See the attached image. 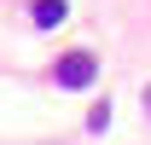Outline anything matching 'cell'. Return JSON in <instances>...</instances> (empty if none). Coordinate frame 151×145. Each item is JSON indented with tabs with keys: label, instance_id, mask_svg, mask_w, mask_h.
<instances>
[{
	"label": "cell",
	"instance_id": "cell-4",
	"mask_svg": "<svg viewBox=\"0 0 151 145\" xmlns=\"http://www.w3.org/2000/svg\"><path fill=\"white\" fill-rule=\"evenodd\" d=\"M145 110H151V87H145Z\"/></svg>",
	"mask_w": 151,
	"mask_h": 145
},
{
	"label": "cell",
	"instance_id": "cell-1",
	"mask_svg": "<svg viewBox=\"0 0 151 145\" xmlns=\"http://www.w3.org/2000/svg\"><path fill=\"white\" fill-rule=\"evenodd\" d=\"M93 75H99V58H93V52H64V58L52 64V81H58V87H70V93L93 87Z\"/></svg>",
	"mask_w": 151,
	"mask_h": 145
},
{
	"label": "cell",
	"instance_id": "cell-3",
	"mask_svg": "<svg viewBox=\"0 0 151 145\" xmlns=\"http://www.w3.org/2000/svg\"><path fill=\"white\" fill-rule=\"evenodd\" d=\"M87 128L105 134V128H111V105H93V110H87Z\"/></svg>",
	"mask_w": 151,
	"mask_h": 145
},
{
	"label": "cell",
	"instance_id": "cell-2",
	"mask_svg": "<svg viewBox=\"0 0 151 145\" xmlns=\"http://www.w3.org/2000/svg\"><path fill=\"white\" fill-rule=\"evenodd\" d=\"M64 12H70L64 0H35V23H41V29H52V23H64Z\"/></svg>",
	"mask_w": 151,
	"mask_h": 145
}]
</instances>
